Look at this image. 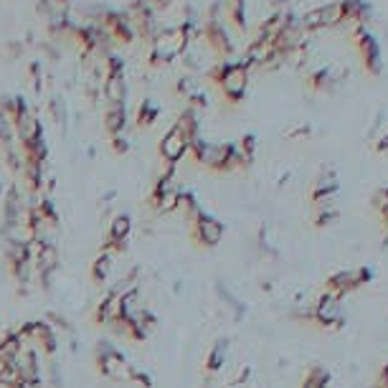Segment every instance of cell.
<instances>
[{
    "label": "cell",
    "mask_w": 388,
    "mask_h": 388,
    "mask_svg": "<svg viewBox=\"0 0 388 388\" xmlns=\"http://www.w3.org/2000/svg\"><path fill=\"white\" fill-rule=\"evenodd\" d=\"M330 381L328 376V370H322V368H309L307 370V376L302 378V388H325Z\"/></svg>",
    "instance_id": "10"
},
{
    "label": "cell",
    "mask_w": 388,
    "mask_h": 388,
    "mask_svg": "<svg viewBox=\"0 0 388 388\" xmlns=\"http://www.w3.org/2000/svg\"><path fill=\"white\" fill-rule=\"evenodd\" d=\"M33 224L30 221H6V241L28 246L33 241Z\"/></svg>",
    "instance_id": "6"
},
{
    "label": "cell",
    "mask_w": 388,
    "mask_h": 388,
    "mask_svg": "<svg viewBox=\"0 0 388 388\" xmlns=\"http://www.w3.org/2000/svg\"><path fill=\"white\" fill-rule=\"evenodd\" d=\"M226 350H229V343H226V340H219V343L213 346L211 355H208V368H219V365L226 360Z\"/></svg>",
    "instance_id": "11"
},
{
    "label": "cell",
    "mask_w": 388,
    "mask_h": 388,
    "mask_svg": "<svg viewBox=\"0 0 388 388\" xmlns=\"http://www.w3.org/2000/svg\"><path fill=\"white\" fill-rule=\"evenodd\" d=\"M178 198H181L178 190H158V193H155V208H158V213H163V216L176 213Z\"/></svg>",
    "instance_id": "7"
},
{
    "label": "cell",
    "mask_w": 388,
    "mask_h": 388,
    "mask_svg": "<svg viewBox=\"0 0 388 388\" xmlns=\"http://www.w3.org/2000/svg\"><path fill=\"white\" fill-rule=\"evenodd\" d=\"M97 365H99V373L112 383H125V386H127V383H132L135 376H137L135 365L117 350L102 355V358L97 360Z\"/></svg>",
    "instance_id": "1"
},
{
    "label": "cell",
    "mask_w": 388,
    "mask_h": 388,
    "mask_svg": "<svg viewBox=\"0 0 388 388\" xmlns=\"http://www.w3.org/2000/svg\"><path fill=\"white\" fill-rule=\"evenodd\" d=\"M244 86H246V74H244L241 69H236V72H231L224 76V89L229 91V94H241Z\"/></svg>",
    "instance_id": "9"
},
{
    "label": "cell",
    "mask_w": 388,
    "mask_h": 388,
    "mask_svg": "<svg viewBox=\"0 0 388 388\" xmlns=\"http://www.w3.org/2000/svg\"><path fill=\"white\" fill-rule=\"evenodd\" d=\"M188 150V137L181 132V130H173V132L165 135L163 145H160V152H163L165 160H178L186 155Z\"/></svg>",
    "instance_id": "5"
},
{
    "label": "cell",
    "mask_w": 388,
    "mask_h": 388,
    "mask_svg": "<svg viewBox=\"0 0 388 388\" xmlns=\"http://www.w3.org/2000/svg\"><path fill=\"white\" fill-rule=\"evenodd\" d=\"M315 320L322 322L328 330L338 328V322L343 320V312H340V299L325 292V295H322V297L315 302Z\"/></svg>",
    "instance_id": "2"
},
{
    "label": "cell",
    "mask_w": 388,
    "mask_h": 388,
    "mask_svg": "<svg viewBox=\"0 0 388 388\" xmlns=\"http://www.w3.org/2000/svg\"><path fill=\"white\" fill-rule=\"evenodd\" d=\"M18 353H21V340H18V335H16V333L6 335V338L0 340V358H3V360L13 363Z\"/></svg>",
    "instance_id": "8"
},
{
    "label": "cell",
    "mask_w": 388,
    "mask_h": 388,
    "mask_svg": "<svg viewBox=\"0 0 388 388\" xmlns=\"http://www.w3.org/2000/svg\"><path fill=\"white\" fill-rule=\"evenodd\" d=\"M221 239H224V226L219 224L216 219L211 216H198L195 219V241L200 246H219Z\"/></svg>",
    "instance_id": "3"
},
{
    "label": "cell",
    "mask_w": 388,
    "mask_h": 388,
    "mask_svg": "<svg viewBox=\"0 0 388 388\" xmlns=\"http://www.w3.org/2000/svg\"><path fill=\"white\" fill-rule=\"evenodd\" d=\"M97 317H99V322H107V325L122 320V317H125V299H122L120 295H112L110 292V295L102 299V304H99Z\"/></svg>",
    "instance_id": "4"
},
{
    "label": "cell",
    "mask_w": 388,
    "mask_h": 388,
    "mask_svg": "<svg viewBox=\"0 0 388 388\" xmlns=\"http://www.w3.org/2000/svg\"><path fill=\"white\" fill-rule=\"evenodd\" d=\"M0 388H21V386H16V383H8V381H0Z\"/></svg>",
    "instance_id": "12"
}]
</instances>
